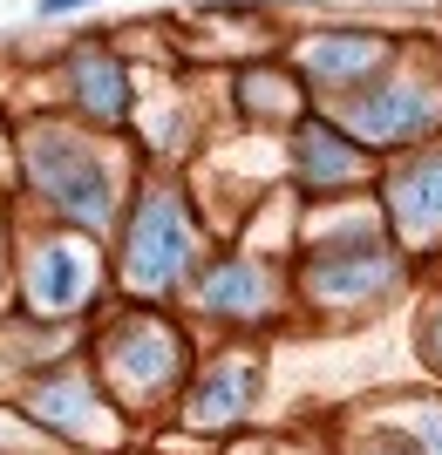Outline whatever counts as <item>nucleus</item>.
Instances as JSON below:
<instances>
[{"label": "nucleus", "mask_w": 442, "mask_h": 455, "mask_svg": "<svg viewBox=\"0 0 442 455\" xmlns=\"http://www.w3.org/2000/svg\"><path fill=\"white\" fill-rule=\"evenodd\" d=\"M184 259H191V225H184V204H177V197H150V204L136 211L130 251H123L130 285H143V292H171V285L184 279Z\"/></svg>", "instance_id": "1"}, {"label": "nucleus", "mask_w": 442, "mask_h": 455, "mask_svg": "<svg viewBox=\"0 0 442 455\" xmlns=\"http://www.w3.org/2000/svg\"><path fill=\"white\" fill-rule=\"evenodd\" d=\"M35 184L55 197L76 225H109V184H102V164L82 143H61V136H41L35 156H28Z\"/></svg>", "instance_id": "2"}, {"label": "nucleus", "mask_w": 442, "mask_h": 455, "mask_svg": "<svg viewBox=\"0 0 442 455\" xmlns=\"http://www.w3.org/2000/svg\"><path fill=\"white\" fill-rule=\"evenodd\" d=\"M436 123V102H429L422 82H395V89H374L367 102H354V130L367 143H408Z\"/></svg>", "instance_id": "3"}, {"label": "nucleus", "mask_w": 442, "mask_h": 455, "mask_svg": "<svg viewBox=\"0 0 442 455\" xmlns=\"http://www.w3.org/2000/svg\"><path fill=\"white\" fill-rule=\"evenodd\" d=\"M388 204H395V225H402L415 245H429V238L442 231V156H422V164L395 171Z\"/></svg>", "instance_id": "4"}, {"label": "nucleus", "mask_w": 442, "mask_h": 455, "mask_svg": "<svg viewBox=\"0 0 442 455\" xmlns=\"http://www.w3.org/2000/svg\"><path fill=\"white\" fill-rule=\"evenodd\" d=\"M395 279V259L382 245H347V251H327L320 266H313V292L320 299H367V292H382Z\"/></svg>", "instance_id": "5"}, {"label": "nucleus", "mask_w": 442, "mask_h": 455, "mask_svg": "<svg viewBox=\"0 0 442 455\" xmlns=\"http://www.w3.org/2000/svg\"><path fill=\"white\" fill-rule=\"evenodd\" d=\"M177 333L171 326H157V320H136V326H123L116 333V347H109V361L123 367L130 380H143V387H157L164 374H177Z\"/></svg>", "instance_id": "6"}, {"label": "nucleus", "mask_w": 442, "mask_h": 455, "mask_svg": "<svg viewBox=\"0 0 442 455\" xmlns=\"http://www.w3.org/2000/svg\"><path fill=\"white\" fill-rule=\"evenodd\" d=\"M68 89H76V102L96 116V123H123V116H130V82L116 68V55L82 48V55L68 61Z\"/></svg>", "instance_id": "7"}, {"label": "nucleus", "mask_w": 442, "mask_h": 455, "mask_svg": "<svg viewBox=\"0 0 442 455\" xmlns=\"http://www.w3.org/2000/svg\"><path fill=\"white\" fill-rule=\"evenodd\" d=\"M382 61H388V41H374V35H327L307 48V68L327 82H354L367 68H382Z\"/></svg>", "instance_id": "8"}, {"label": "nucleus", "mask_w": 442, "mask_h": 455, "mask_svg": "<svg viewBox=\"0 0 442 455\" xmlns=\"http://www.w3.org/2000/svg\"><path fill=\"white\" fill-rule=\"evenodd\" d=\"M266 299H272V279L259 266H218L205 279V306L212 313H259Z\"/></svg>", "instance_id": "9"}, {"label": "nucleus", "mask_w": 442, "mask_h": 455, "mask_svg": "<svg viewBox=\"0 0 442 455\" xmlns=\"http://www.w3.org/2000/svg\"><path fill=\"white\" fill-rule=\"evenodd\" d=\"M300 171H307V184H347V177L361 171V156H354L347 136H334V130L313 123V130L300 136Z\"/></svg>", "instance_id": "10"}, {"label": "nucleus", "mask_w": 442, "mask_h": 455, "mask_svg": "<svg viewBox=\"0 0 442 455\" xmlns=\"http://www.w3.org/2000/svg\"><path fill=\"white\" fill-rule=\"evenodd\" d=\"M35 415H41V421H68L76 435H89V421H96V415H89V395H82L76 380H61V387H41V395H35Z\"/></svg>", "instance_id": "11"}, {"label": "nucleus", "mask_w": 442, "mask_h": 455, "mask_svg": "<svg viewBox=\"0 0 442 455\" xmlns=\"http://www.w3.org/2000/svg\"><path fill=\"white\" fill-rule=\"evenodd\" d=\"M35 292L48 306H68L82 292V266L76 259H61V251H48V259H41V272H35Z\"/></svg>", "instance_id": "12"}, {"label": "nucleus", "mask_w": 442, "mask_h": 455, "mask_svg": "<svg viewBox=\"0 0 442 455\" xmlns=\"http://www.w3.org/2000/svg\"><path fill=\"white\" fill-rule=\"evenodd\" d=\"M245 401H252V374L212 380V387L197 395V421H231V415H245Z\"/></svg>", "instance_id": "13"}, {"label": "nucleus", "mask_w": 442, "mask_h": 455, "mask_svg": "<svg viewBox=\"0 0 442 455\" xmlns=\"http://www.w3.org/2000/svg\"><path fill=\"white\" fill-rule=\"evenodd\" d=\"M245 95H252V109H259V116H272V109L286 116V109H293V89H286V82L272 89L266 76H245Z\"/></svg>", "instance_id": "14"}, {"label": "nucleus", "mask_w": 442, "mask_h": 455, "mask_svg": "<svg viewBox=\"0 0 442 455\" xmlns=\"http://www.w3.org/2000/svg\"><path fill=\"white\" fill-rule=\"evenodd\" d=\"M422 449L442 455V415H422Z\"/></svg>", "instance_id": "15"}, {"label": "nucleus", "mask_w": 442, "mask_h": 455, "mask_svg": "<svg viewBox=\"0 0 442 455\" xmlns=\"http://www.w3.org/2000/svg\"><path fill=\"white\" fill-rule=\"evenodd\" d=\"M76 7H96V0H41V14H76Z\"/></svg>", "instance_id": "16"}]
</instances>
